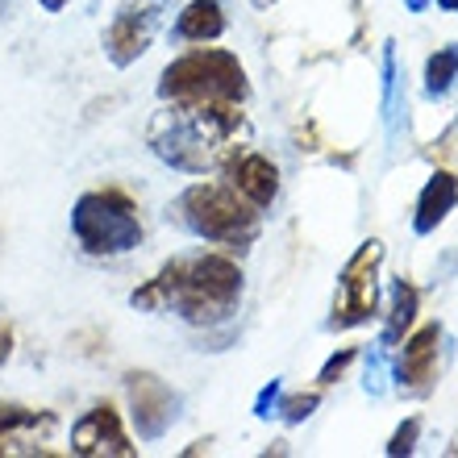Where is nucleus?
Wrapping results in <instances>:
<instances>
[{"label":"nucleus","mask_w":458,"mask_h":458,"mask_svg":"<svg viewBox=\"0 0 458 458\" xmlns=\"http://www.w3.org/2000/svg\"><path fill=\"white\" fill-rule=\"evenodd\" d=\"M254 4H259V9H263V4H276V0H254Z\"/></svg>","instance_id":"cd10ccee"},{"label":"nucleus","mask_w":458,"mask_h":458,"mask_svg":"<svg viewBox=\"0 0 458 458\" xmlns=\"http://www.w3.org/2000/svg\"><path fill=\"white\" fill-rule=\"evenodd\" d=\"M359 359V350L354 346H342V350H334V354H329L326 359V367H321V375H317V379H321V387H329V384H338L342 375H346V367L350 362Z\"/></svg>","instance_id":"412c9836"},{"label":"nucleus","mask_w":458,"mask_h":458,"mask_svg":"<svg viewBox=\"0 0 458 458\" xmlns=\"http://www.w3.org/2000/svg\"><path fill=\"white\" fill-rule=\"evenodd\" d=\"M379 263H384V242L379 238H367L346 259V267L338 271V296H334L329 329L367 326L379 313Z\"/></svg>","instance_id":"423d86ee"},{"label":"nucleus","mask_w":458,"mask_h":458,"mask_svg":"<svg viewBox=\"0 0 458 458\" xmlns=\"http://www.w3.org/2000/svg\"><path fill=\"white\" fill-rule=\"evenodd\" d=\"M437 9H446V13H458V0H437Z\"/></svg>","instance_id":"a878e982"},{"label":"nucleus","mask_w":458,"mask_h":458,"mask_svg":"<svg viewBox=\"0 0 458 458\" xmlns=\"http://www.w3.org/2000/svg\"><path fill=\"white\" fill-rule=\"evenodd\" d=\"M446 454H450V458H458V437H454V446H450V450H446Z\"/></svg>","instance_id":"bb28decb"},{"label":"nucleus","mask_w":458,"mask_h":458,"mask_svg":"<svg viewBox=\"0 0 458 458\" xmlns=\"http://www.w3.org/2000/svg\"><path fill=\"white\" fill-rule=\"evenodd\" d=\"M458 84V42L434 50L425 59V97L429 100H446Z\"/></svg>","instance_id":"f3484780"},{"label":"nucleus","mask_w":458,"mask_h":458,"mask_svg":"<svg viewBox=\"0 0 458 458\" xmlns=\"http://www.w3.org/2000/svg\"><path fill=\"white\" fill-rule=\"evenodd\" d=\"M417 309H421V292L412 288L409 279H392V288H387V321H384L379 346L384 350L400 346L404 334L412 329V321H417Z\"/></svg>","instance_id":"2eb2a0df"},{"label":"nucleus","mask_w":458,"mask_h":458,"mask_svg":"<svg viewBox=\"0 0 458 458\" xmlns=\"http://www.w3.org/2000/svg\"><path fill=\"white\" fill-rule=\"evenodd\" d=\"M171 213H175V221L188 233H196V238H205V242H217V246L246 250L259 238V213L229 183H192L175 200Z\"/></svg>","instance_id":"7ed1b4c3"},{"label":"nucleus","mask_w":458,"mask_h":458,"mask_svg":"<svg viewBox=\"0 0 458 458\" xmlns=\"http://www.w3.org/2000/svg\"><path fill=\"white\" fill-rule=\"evenodd\" d=\"M225 9L221 0H188L175 17V38L180 42H217L225 34Z\"/></svg>","instance_id":"dca6fc26"},{"label":"nucleus","mask_w":458,"mask_h":458,"mask_svg":"<svg viewBox=\"0 0 458 458\" xmlns=\"http://www.w3.org/2000/svg\"><path fill=\"white\" fill-rule=\"evenodd\" d=\"M125 396H130V417L142 442H158L171 425L180 421V396L155 371L125 375Z\"/></svg>","instance_id":"6e6552de"},{"label":"nucleus","mask_w":458,"mask_h":458,"mask_svg":"<svg viewBox=\"0 0 458 458\" xmlns=\"http://www.w3.org/2000/svg\"><path fill=\"white\" fill-rule=\"evenodd\" d=\"M67 4H72V0H42V9H47V13H63Z\"/></svg>","instance_id":"393cba45"},{"label":"nucleus","mask_w":458,"mask_h":458,"mask_svg":"<svg viewBox=\"0 0 458 458\" xmlns=\"http://www.w3.org/2000/svg\"><path fill=\"white\" fill-rule=\"evenodd\" d=\"M279 396H284V379H271V384L254 396V417H259V421H271L279 409Z\"/></svg>","instance_id":"4be33fe9"},{"label":"nucleus","mask_w":458,"mask_h":458,"mask_svg":"<svg viewBox=\"0 0 458 458\" xmlns=\"http://www.w3.org/2000/svg\"><path fill=\"white\" fill-rule=\"evenodd\" d=\"M387 350L375 342L367 354H362V387H367V396H384L387 392V362H384Z\"/></svg>","instance_id":"a211bd4d"},{"label":"nucleus","mask_w":458,"mask_h":458,"mask_svg":"<svg viewBox=\"0 0 458 458\" xmlns=\"http://www.w3.org/2000/svg\"><path fill=\"white\" fill-rule=\"evenodd\" d=\"M437 346H442V326L429 321L412 338H404L396 362H392V379L404 396H429L437 379Z\"/></svg>","instance_id":"1a4fd4ad"},{"label":"nucleus","mask_w":458,"mask_h":458,"mask_svg":"<svg viewBox=\"0 0 458 458\" xmlns=\"http://www.w3.org/2000/svg\"><path fill=\"white\" fill-rule=\"evenodd\" d=\"M13 359V326L9 321H0V367Z\"/></svg>","instance_id":"5701e85b"},{"label":"nucleus","mask_w":458,"mask_h":458,"mask_svg":"<svg viewBox=\"0 0 458 458\" xmlns=\"http://www.w3.org/2000/svg\"><path fill=\"white\" fill-rule=\"evenodd\" d=\"M72 233L88 254L117 259V254H130L142 242V221H138V208L125 192L100 188V192H84L75 200Z\"/></svg>","instance_id":"39448f33"},{"label":"nucleus","mask_w":458,"mask_h":458,"mask_svg":"<svg viewBox=\"0 0 458 458\" xmlns=\"http://www.w3.org/2000/svg\"><path fill=\"white\" fill-rule=\"evenodd\" d=\"M163 13H167V0H125L113 17V25L105 30V59L113 67H130L150 50L158 25H163Z\"/></svg>","instance_id":"0eeeda50"},{"label":"nucleus","mask_w":458,"mask_h":458,"mask_svg":"<svg viewBox=\"0 0 458 458\" xmlns=\"http://www.w3.org/2000/svg\"><path fill=\"white\" fill-rule=\"evenodd\" d=\"M242 133H246V117L238 113V105L167 100V109H158L150 121L146 142L167 167L183 171V175H205L238 150Z\"/></svg>","instance_id":"f257e3e1"},{"label":"nucleus","mask_w":458,"mask_h":458,"mask_svg":"<svg viewBox=\"0 0 458 458\" xmlns=\"http://www.w3.org/2000/svg\"><path fill=\"white\" fill-rule=\"evenodd\" d=\"M50 429H55V417H50V412L0 400V458L21 454V450H38V442H42Z\"/></svg>","instance_id":"f8f14e48"},{"label":"nucleus","mask_w":458,"mask_h":458,"mask_svg":"<svg viewBox=\"0 0 458 458\" xmlns=\"http://www.w3.org/2000/svg\"><path fill=\"white\" fill-rule=\"evenodd\" d=\"M72 454H80V458H133L138 446L125 437V425H121L113 404H92V409L72 425Z\"/></svg>","instance_id":"9d476101"},{"label":"nucleus","mask_w":458,"mask_h":458,"mask_svg":"<svg viewBox=\"0 0 458 458\" xmlns=\"http://www.w3.org/2000/svg\"><path fill=\"white\" fill-rule=\"evenodd\" d=\"M221 167H225V175H229V188H233L242 200H250L254 208L276 205L279 167L267 155H259V150H233Z\"/></svg>","instance_id":"9b49d317"},{"label":"nucleus","mask_w":458,"mask_h":458,"mask_svg":"<svg viewBox=\"0 0 458 458\" xmlns=\"http://www.w3.org/2000/svg\"><path fill=\"white\" fill-rule=\"evenodd\" d=\"M458 208V175L454 171H434L425 180L421 196H417V208H412V233L417 238H429L437 233V225Z\"/></svg>","instance_id":"ddd939ff"},{"label":"nucleus","mask_w":458,"mask_h":458,"mask_svg":"<svg viewBox=\"0 0 458 458\" xmlns=\"http://www.w3.org/2000/svg\"><path fill=\"white\" fill-rule=\"evenodd\" d=\"M417 437H421V417H409V421H400V429L387 437V458H409L417 450Z\"/></svg>","instance_id":"aec40b11"},{"label":"nucleus","mask_w":458,"mask_h":458,"mask_svg":"<svg viewBox=\"0 0 458 458\" xmlns=\"http://www.w3.org/2000/svg\"><path fill=\"white\" fill-rule=\"evenodd\" d=\"M158 97L163 100H225L242 105L250 97V80L238 55L229 50H192L180 55L167 72L158 75Z\"/></svg>","instance_id":"20e7f679"},{"label":"nucleus","mask_w":458,"mask_h":458,"mask_svg":"<svg viewBox=\"0 0 458 458\" xmlns=\"http://www.w3.org/2000/svg\"><path fill=\"white\" fill-rule=\"evenodd\" d=\"M0 4H4V0H0Z\"/></svg>","instance_id":"c85d7f7f"},{"label":"nucleus","mask_w":458,"mask_h":458,"mask_svg":"<svg viewBox=\"0 0 458 458\" xmlns=\"http://www.w3.org/2000/svg\"><path fill=\"white\" fill-rule=\"evenodd\" d=\"M321 404V392H301V396H279L276 417H284L288 425H304Z\"/></svg>","instance_id":"6ab92c4d"},{"label":"nucleus","mask_w":458,"mask_h":458,"mask_svg":"<svg viewBox=\"0 0 458 458\" xmlns=\"http://www.w3.org/2000/svg\"><path fill=\"white\" fill-rule=\"evenodd\" d=\"M384 130L392 150L404 142V130H409V92L396 63V42H384Z\"/></svg>","instance_id":"4468645a"},{"label":"nucleus","mask_w":458,"mask_h":458,"mask_svg":"<svg viewBox=\"0 0 458 458\" xmlns=\"http://www.w3.org/2000/svg\"><path fill=\"white\" fill-rule=\"evenodd\" d=\"M429 4H434V0H404V9H409V13H425Z\"/></svg>","instance_id":"b1692460"},{"label":"nucleus","mask_w":458,"mask_h":458,"mask_svg":"<svg viewBox=\"0 0 458 458\" xmlns=\"http://www.w3.org/2000/svg\"><path fill=\"white\" fill-rule=\"evenodd\" d=\"M242 301V271L225 254H200V259H171L155 279L133 288L130 304L142 313H175L188 326H221Z\"/></svg>","instance_id":"f03ea898"}]
</instances>
